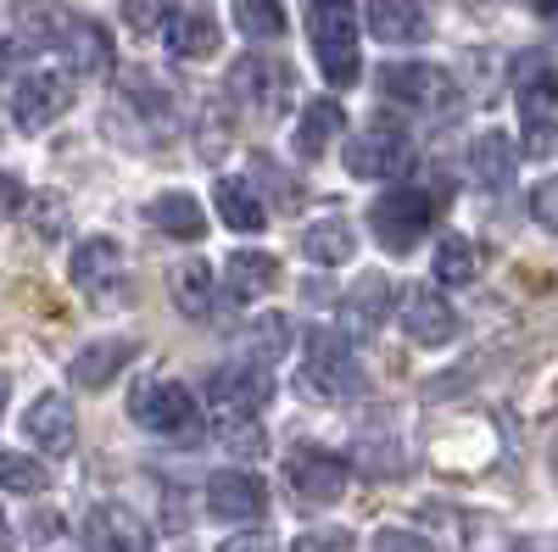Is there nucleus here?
Returning a JSON list of instances; mask_svg holds the SVG:
<instances>
[{
	"label": "nucleus",
	"mask_w": 558,
	"mask_h": 552,
	"mask_svg": "<svg viewBox=\"0 0 558 552\" xmlns=\"http://www.w3.org/2000/svg\"><path fill=\"white\" fill-rule=\"evenodd\" d=\"M107 128L129 146H168L179 134V101L162 78H151L146 68H123L112 84V107H107Z\"/></svg>",
	"instance_id": "f257e3e1"
},
{
	"label": "nucleus",
	"mask_w": 558,
	"mask_h": 552,
	"mask_svg": "<svg viewBox=\"0 0 558 552\" xmlns=\"http://www.w3.org/2000/svg\"><path fill=\"white\" fill-rule=\"evenodd\" d=\"M307 39L318 73L330 89H352L363 78V39H357V7L352 0H313L307 7Z\"/></svg>",
	"instance_id": "f03ea898"
},
{
	"label": "nucleus",
	"mask_w": 558,
	"mask_h": 552,
	"mask_svg": "<svg viewBox=\"0 0 558 552\" xmlns=\"http://www.w3.org/2000/svg\"><path fill=\"white\" fill-rule=\"evenodd\" d=\"M302 391L313 402H352L363 391V363L347 335L313 324L302 335Z\"/></svg>",
	"instance_id": "7ed1b4c3"
},
{
	"label": "nucleus",
	"mask_w": 558,
	"mask_h": 552,
	"mask_svg": "<svg viewBox=\"0 0 558 552\" xmlns=\"http://www.w3.org/2000/svg\"><path fill=\"white\" fill-rule=\"evenodd\" d=\"M223 89H229V101H235L246 118L274 123V118H286L291 101H296V73H291V62H279V57L246 51L235 68L223 73Z\"/></svg>",
	"instance_id": "20e7f679"
},
{
	"label": "nucleus",
	"mask_w": 558,
	"mask_h": 552,
	"mask_svg": "<svg viewBox=\"0 0 558 552\" xmlns=\"http://www.w3.org/2000/svg\"><path fill=\"white\" fill-rule=\"evenodd\" d=\"M441 218V196L418 191V184H402V191H386L375 207H368V229H375V241L397 257H408L418 241L436 229Z\"/></svg>",
	"instance_id": "39448f33"
},
{
	"label": "nucleus",
	"mask_w": 558,
	"mask_h": 552,
	"mask_svg": "<svg viewBox=\"0 0 558 552\" xmlns=\"http://www.w3.org/2000/svg\"><path fill=\"white\" fill-rule=\"evenodd\" d=\"M129 419L146 430V436L184 441V436L202 425V407H196V396L184 391L179 380H140L129 391Z\"/></svg>",
	"instance_id": "423d86ee"
},
{
	"label": "nucleus",
	"mask_w": 558,
	"mask_h": 552,
	"mask_svg": "<svg viewBox=\"0 0 558 552\" xmlns=\"http://www.w3.org/2000/svg\"><path fill=\"white\" fill-rule=\"evenodd\" d=\"M73 96H78V84L68 68H28L12 84V123L23 134H45L51 123H62L73 112Z\"/></svg>",
	"instance_id": "0eeeda50"
},
{
	"label": "nucleus",
	"mask_w": 558,
	"mask_h": 552,
	"mask_svg": "<svg viewBox=\"0 0 558 552\" xmlns=\"http://www.w3.org/2000/svg\"><path fill=\"white\" fill-rule=\"evenodd\" d=\"M380 101L408 107V112H452L458 78L436 62H386L380 68Z\"/></svg>",
	"instance_id": "6e6552de"
},
{
	"label": "nucleus",
	"mask_w": 558,
	"mask_h": 552,
	"mask_svg": "<svg viewBox=\"0 0 558 552\" xmlns=\"http://www.w3.org/2000/svg\"><path fill=\"white\" fill-rule=\"evenodd\" d=\"M347 480H352V464L330 446H291V457H286V486H291L296 502H307V508L341 502Z\"/></svg>",
	"instance_id": "1a4fd4ad"
},
{
	"label": "nucleus",
	"mask_w": 558,
	"mask_h": 552,
	"mask_svg": "<svg viewBox=\"0 0 558 552\" xmlns=\"http://www.w3.org/2000/svg\"><path fill=\"white\" fill-rule=\"evenodd\" d=\"M157 34L184 62H207L223 45V28H218L213 7H202V0H168V7H157Z\"/></svg>",
	"instance_id": "9d476101"
},
{
	"label": "nucleus",
	"mask_w": 558,
	"mask_h": 552,
	"mask_svg": "<svg viewBox=\"0 0 558 552\" xmlns=\"http://www.w3.org/2000/svg\"><path fill=\"white\" fill-rule=\"evenodd\" d=\"M341 162H347L352 179H397L413 162V146H408V134L397 123H368L347 140Z\"/></svg>",
	"instance_id": "9b49d317"
},
{
	"label": "nucleus",
	"mask_w": 558,
	"mask_h": 552,
	"mask_svg": "<svg viewBox=\"0 0 558 552\" xmlns=\"http://www.w3.org/2000/svg\"><path fill=\"white\" fill-rule=\"evenodd\" d=\"M274 396V375L252 357H235V363H218L207 375V402L213 413H263Z\"/></svg>",
	"instance_id": "f8f14e48"
},
{
	"label": "nucleus",
	"mask_w": 558,
	"mask_h": 552,
	"mask_svg": "<svg viewBox=\"0 0 558 552\" xmlns=\"http://www.w3.org/2000/svg\"><path fill=\"white\" fill-rule=\"evenodd\" d=\"M123 246L112 235H84L73 252H68V280L84 291V296H96V302H112V291L123 285Z\"/></svg>",
	"instance_id": "ddd939ff"
},
{
	"label": "nucleus",
	"mask_w": 558,
	"mask_h": 552,
	"mask_svg": "<svg viewBox=\"0 0 558 552\" xmlns=\"http://www.w3.org/2000/svg\"><path fill=\"white\" fill-rule=\"evenodd\" d=\"M202 508H207L213 519H229V525H252V519L268 514V486H263V475H252V469H223V475L207 480Z\"/></svg>",
	"instance_id": "4468645a"
},
{
	"label": "nucleus",
	"mask_w": 558,
	"mask_h": 552,
	"mask_svg": "<svg viewBox=\"0 0 558 552\" xmlns=\"http://www.w3.org/2000/svg\"><path fill=\"white\" fill-rule=\"evenodd\" d=\"M84 552H151V530L123 502H96L84 514Z\"/></svg>",
	"instance_id": "2eb2a0df"
},
{
	"label": "nucleus",
	"mask_w": 558,
	"mask_h": 552,
	"mask_svg": "<svg viewBox=\"0 0 558 552\" xmlns=\"http://www.w3.org/2000/svg\"><path fill=\"white\" fill-rule=\"evenodd\" d=\"M12 23H17V39H23V45H34V51H62V57H68V45H73V34H78L84 17H73L62 0H17Z\"/></svg>",
	"instance_id": "dca6fc26"
},
{
	"label": "nucleus",
	"mask_w": 558,
	"mask_h": 552,
	"mask_svg": "<svg viewBox=\"0 0 558 552\" xmlns=\"http://www.w3.org/2000/svg\"><path fill=\"white\" fill-rule=\"evenodd\" d=\"M23 430H28V441H34L45 457H68V452L78 446V419H73V402H68L62 391L34 396L28 413H23Z\"/></svg>",
	"instance_id": "f3484780"
},
{
	"label": "nucleus",
	"mask_w": 558,
	"mask_h": 552,
	"mask_svg": "<svg viewBox=\"0 0 558 552\" xmlns=\"http://www.w3.org/2000/svg\"><path fill=\"white\" fill-rule=\"evenodd\" d=\"M363 28L380 45H418L430 39V7L425 0H363Z\"/></svg>",
	"instance_id": "a211bd4d"
},
{
	"label": "nucleus",
	"mask_w": 558,
	"mask_h": 552,
	"mask_svg": "<svg viewBox=\"0 0 558 552\" xmlns=\"http://www.w3.org/2000/svg\"><path fill=\"white\" fill-rule=\"evenodd\" d=\"M514 107H520V140H525L536 157H547V151H553V118H558V101H553V73H547V68H536L531 78H520Z\"/></svg>",
	"instance_id": "6ab92c4d"
},
{
	"label": "nucleus",
	"mask_w": 558,
	"mask_h": 552,
	"mask_svg": "<svg viewBox=\"0 0 558 552\" xmlns=\"http://www.w3.org/2000/svg\"><path fill=\"white\" fill-rule=\"evenodd\" d=\"M397 324L413 346H447L458 335V312L430 296V285H418V291H402V312H397Z\"/></svg>",
	"instance_id": "aec40b11"
},
{
	"label": "nucleus",
	"mask_w": 558,
	"mask_h": 552,
	"mask_svg": "<svg viewBox=\"0 0 558 552\" xmlns=\"http://www.w3.org/2000/svg\"><path fill=\"white\" fill-rule=\"evenodd\" d=\"M129 363H134V341H123V335H101V341H84V346L73 352L68 380L84 385V391H107V385L118 380V368H129Z\"/></svg>",
	"instance_id": "412c9836"
},
{
	"label": "nucleus",
	"mask_w": 558,
	"mask_h": 552,
	"mask_svg": "<svg viewBox=\"0 0 558 552\" xmlns=\"http://www.w3.org/2000/svg\"><path fill=\"white\" fill-rule=\"evenodd\" d=\"M341 128H347V107H341L336 96H318V101H307V107H302L291 146H296V157H302V162H318L324 151H330V146L341 140Z\"/></svg>",
	"instance_id": "4be33fe9"
},
{
	"label": "nucleus",
	"mask_w": 558,
	"mask_h": 552,
	"mask_svg": "<svg viewBox=\"0 0 558 552\" xmlns=\"http://www.w3.org/2000/svg\"><path fill=\"white\" fill-rule=\"evenodd\" d=\"M213 207H218V218L235 229V235H263V229H268V207H263V196L252 191V179L223 173L218 191H213Z\"/></svg>",
	"instance_id": "5701e85b"
},
{
	"label": "nucleus",
	"mask_w": 558,
	"mask_h": 552,
	"mask_svg": "<svg viewBox=\"0 0 558 552\" xmlns=\"http://www.w3.org/2000/svg\"><path fill=\"white\" fill-rule=\"evenodd\" d=\"M520 168V146H514V134H502V128H486L475 134V146H470V173L481 191H502L508 179H514Z\"/></svg>",
	"instance_id": "b1692460"
},
{
	"label": "nucleus",
	"mask_w": 558,
	"mask_h": 552,
	"mask_svg": "<svg viewBox=\"0 0 558 552\" xmlns=\"http://www.w3.org/2000/svg\"><path fill=\"white\" fill-rule=\"evenodd\" d=\"M352 252H357V229L341 212H330V218H318V223L302 229V257L313 268H347Z\"/></svg>",
	"instance_id": "393cba45"
},
{
	"label": "nucleus",
	"mask_w": 558,
	"mask_h": 552,
	"mask_svg": "<svg viewBox=\"0 0 558 552\" xmlns=\"http://www.w3.org/2000/svg\"><path fill=\"white\" fill-rule=\"evenodd\" d=\"M146 218L162 229V235H173V241H202V235H207V207H202L191 191H162V196L146 207Z\"/></svg>",
	"instance_id": "a878e982"
},
{
	"label": "nucleus",
	"mask_w": 558,
	"mask_h": 552,
	"mask_svg": "<svg viewBox=\"0 0 558 552\" xmlns=\"http://www.w3.org/2000/svg\"><path fill=\"white\" fill-rule=\"evenodd\" d=\"M223 280H229V296H268L279 285V262L274 252H229V268H223Z\"/></svg>",
	"instance_id": "bb28decb"
},
{
	"label": "nucleus",
	"mask_w": 558,
	"mask_h": 552,
	"mask_svg": "<svg viewBox=\"0 0 558 552\" xmlns=\"http://www.w3.org/2000/svg\"><path fill=\"white\" fill-rule=\"evenodd\" d=\"M213 291H218V280H213V268L202 257L173 268V307L184 318H213Z\"/></svg>",
	"instance_id": "cd10ccee"
},
{
	"label": "nucleus",
	"mask_w": 558,
	"mask_h": 552,
	"mask_svg": "<svg viewBox=\"0 0 558 552\" xmlns=\"http://www.w3.org/2000/svg\"><path fill=\"white\" fill-rule=\"evenodd\" d=\"M430 273H436V285H470L475 273H481V252H475V241L441 235L436 252H430Z\"/></svg>",
	"instance_id": "c85d7f7f"
},
{
	"label": "nucleus",
	"mask_w": 558,
	"mask_h": 552,
	"mask_svg": "<svg viewBox=\"0 0 558 552\" xmlns=\"http://www.w3.org/2000/svg\"><path fill=\"white\" fill-rule=\"evenodd\" d=\"M213 430H218V446L223 452H235V457H257L268 452V436L257 425V413H213Z\"/></svg>",
	"instance_id": "c756f323"
},
{
	"label": "nucleus",
	"mask_w": 558,
	"mask_h": 552,
	"mask_svg": "<svg viewBox=\"0 0 558 552\" xmlns=\"http://www.w3.org/2000/svg\"><path fill=\"white\" fill-rule=\"evenodd\" d=\"M246 346H252V352H246L252 363L274 368L279 357L291 352V318H286V312H257L252 330H246Z\"/></svg>",
	"instance_id": "7c9ffc66"
},
{
	"label": "nucleus",
	"mask_w": 558,
	"mask_h": 552,
	"mask_svg": "<svg viewBox=\"0 0 558 552\" xmlns=\"http://www.w3.org/2000/svg\"><path fill=\"white\" fill-rule=\"evenodd\" d=\"M235 28H241L252 45H263V39L286 34L291 17H286V7H279V0H235Z\"/></svg>",
	"instance_id": "2f4dec72"
},
{
	"label": "nucleus",
	"mask_w": 558,
	"mask_h": 552,
	"mask_svg": "<svg viewBox=\"0 0 558 552\" xmlns=\"http://www.w3.org/2000/svg\"><path fill=\"white\" fill-rule=\"evenodd\" d=\"M51 486V469L28 452H0V491H17V496H39Z\"/></svg>",
	"instance_id": "473e14b6"
},
{
	"label": "nucleus",
	"mask_w": 558,
	"mask_h": 552,
	"mask_svg": "<svg viewBox=\"0 0 558 552\" xmlns=\"http://www.w3.org/2000/svg\"><path fill=\"white\" fill-rule=\"evenodd\" d=\"M23 207H28L34 229H39V241H62V229H68V201H62L57 191H34V196H23Z\"/></svg>",
	"instance_id": "72a5a7b5"
},
{
	"label": "nucleus",
	"mask_w": 558,
	"mask_h": 552,
	"mask_svg": "<svg viewBox=\"0 0 558 552\" xmlns=\"http://www.w3.org/2000/svg\"><path fill=\"white\" fill-rule=\"evenodd\" d=\"M352 307H357V318H363V330H380V318H386V307H391V285H386V280H363L357 296H352Z\"/></svg>",
	"instance_id": "f704fd0d"
},
{
	"label": "nucleus",
	"mask_w": 558,
	"mask_h": 552,
	"mask_svg": "<svg viewBox=\"0 0 558 552\" xmlns=\"http://www.w3.org/2000/svg\"><path fill=\"white\" fill-rule=\"evenodd\" d=\"M291 552H352V530H302Z\"/></svg>",
	"instance_id": "c9c22d12"
},
{
	"label": "nucleus",
	"mask_w": 558,
	"mask_h": 552,
	"mask_svg": "<svg viewBox=\"0 0 558 552\" xmlns=\"http://www.w3.org/2000/svg\"><path fill=\"white\" fill-rule=\"evenodd\" d=\"M368 547H375V552H430V541L413 536V530H380Z\"/></svg>",
	"instance_id": "e433bc0d"
},
{
	"label": "nucleus",
	"mask_w": 558,
	"mask_h": 552,
	"mask_svg": "<svg viewBox=\"0 0 558 552\" xmlns=\"http://www.w3.org/2000/svg\"><path fill=\"white\" fill-rule=\"evenodd\" d=\"M218 552H279V547H274L268 530H241V536H229Z\"/></svg>",
	"instance_id": "4c0bfd02"
},
{
	"label": "nucleus",
	"mask_w": 558,
	"mask_h": 552,
	"mask_svg": "<svg viewBox=\"0 0 558 552\" xmlns=\"http://www.w3.org/2000/svg\"><path fill=\"white\" fill-rule=\"evenodd\" d=\"M531 218H536L542 229H553V179H542L536 191H531Z\"/></svg>",
	"instance_id": "58836bf2"
},
{
	"label": "nucleus",
	"mask_w": 558,
	"mask_h": 552,
	"mask_svg": "<svg viewBox=\"0 0 558 552\" xmlns=\"http://www.w3.org/2000/svg\"><path fill=\"white\" fill-rule=\"evenodd\" d=\"M17 207H23V184H17L7 168H0V218H12Z\"/></svg>",
	"instance_id": "ea45409f"
},
{
	"label": "nucleus",
	"mask_w": 558,
	"mask_h": 552,
	"mask_svg": "<svg viewBox=\"0 0 558 552\" xmlns=\"http://www.w3.org/2000/svg\"><path fill=\"white\" fill-rule=\"evenodd\" d=\"M129 23L140 34H157V0H129Z\"/></svg>",
	"instance_id": "a19ab883"
},
{
	"label": "nucleus",
	"mask_w": 558,
	"mask_h": 552,
	"mask_svg": "<svg viewBox=\"0 0 558 552\" xmlns=\"http://www.w3.org/2000/svg\"><path fill=\"white\" fill-rule=\"evenodd\" d=\"M39 525H34V541H51V536H62V514H51V508H45V514H34Z\"/></svg>",
	"instance_id": "79ce46f5"
},
{
	"label": "nucleus",
	"mask_w": 558,
	"mask_h": 552,
	"mask_svg": "<svg viewBox=\"0 0 558 552\" xmlns=\"http://www.w3.org/2000/svg\"><path fill=\"white\" fill-rule=\"evenodd\" d=\"M531 7H536V17H553V0H531Z\"/></svg>",
	"instance_id": "37998d69"
},
{
	"label": "nucleus",
	"mask_w": 558,
	"mask_h": 552,
	"mask_svg": "<svg viewBox=\"0 0 558 552\" xmlns=\"http://www.w3.org/2000/svg\"><path fill=\"white\" fill-rule=\"evenodd\" d=\"M7 391H12V385H7V375H0V413H7Z\"/></svg>",
	"instance_id": "c03bdc74"
},
{
	"label": "nucleus",
	"mask_w": 558,
	"mask_h": 552,
	"mask_svg": "<svg viewBox=\"0 0 558 552\" xmlns=\"http://www.w3.org/2000/svg\"><path fill=\"white\" fill-rule=\"evenodd\" d=\"M0 547H7V508H0Z\"/></svg>",
	"instance_id": "a18cd8bd"
}]
</instances>
